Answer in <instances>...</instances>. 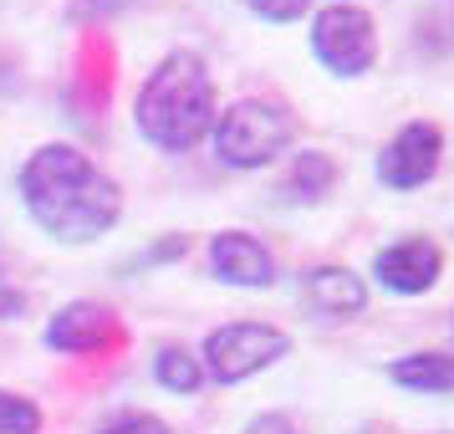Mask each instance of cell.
<instances>
[{
  "label": "cell",
  "instance_id": "1",
  "mask_svg": "<svg viewBox=\"0 0 454 434\" xmlns=\"http://www.w3.org/2000/svg\"><path fill=\"white\" fill-rule=\"evenodd\" d=\"M26 220L57 246H92L123 220V189L77 144H42L16 169Z\"/></svg>",
  "mask_w": 454,
  "mask_h": 434
},
{
  "label": "cell",
  "instance_id": "2",
  "mask_svg": "<svg viewBox=\"0 0 454 434\" xmlns=\"http://www.w3.org/2000/svg\"><path fill=\"white\" fill-rule=\"evenodd\" d=\"M220 113L215 77L200 51H168L164 62H153L133 98V128L148 148L159 154H189L209 138Z\"/></svg>",
  "mask_w": 454,
  "mask_h": 434
},
{
  "label": "cell",
  "instance_id": "3",
  "mask_svg": "<svg viewBox=\"0 0 454 434\" xmlns=\"http://www.w3.org/2000/svg\"><path fill=\"white\" fill-rule=\"evenodd\" d=\"M291 138H296V118L276 98H235L215 113V128H209L215 159L225 169H240V174L276 164L291 148Z\"/></svg>",
  "mask_w": 454,
  "mask_h": 434
},
{
  "label": "cell",
  "instance_id": "4",
  "mask_svg": "<svg viewBox=\"0 0 454 434\" xmlns=\"http://www.w3.org/2000/svg\"><path fill=\"white\" fill-rule=\"evenodd\" d=\"M311 57L327 67L332 77H368L378 62V21H372L368 5H348V0H332L322 11H311Z\"/></svg>",
  "mask_w": 454,
  "mask_h": 434
},
{
  "label": "cell",
  "instance_id": "5",
  "mask_svg": "<svg viewBox=\"0 0 454 434\" xmlns=\"http://www.w3.org/2000/svg\"><path fill=\"white\" fill-rule=\"evenodd\" d=\"M291 352V332L270 327V322H225L205 337L200 348V363H205V378L220 383V389H235L255 373L276 368Z\"/></svg>",
  "mask_w": 454,
  "mask_h": 434
},
{
  "label": "cell",
  "instance_id": "6",
  "mask_svg": "<svg viewBox=\"0 0 454 434\" xmlns=\"http://www.w3.org/2000/svg\"><path fill=\"white\" fill-rule=\"evenodd\" d=\"M444 164V128L429 123V118H409V123L393 133L388 144L378 148V185L383 189H398V194H409V189H424L439 174Z\"/></svg>",
  "mask_w": 454,
  "mask_h": 434
},
{
  "label": "cell",
  "instance_id": "7",
  "mask_svg": "<svg viewBox=\"0 0 454 434\" xmlns=\"http://www.w3.org/2000/svg\"><path fill=\"white\" fill-rule=\"evenodd\" d=\"M123 337V317L103 302H67L42 327V343L62 358H98V352H113Z\"/></svg>",
  "mask_w": 454,
  "mask_h": 434
},
{
  "label": "cell",
  "instance_id": "8",
  "mask_svg": "<svg viewBox=\"0 0 454 434\" xmlns=\"http://www.w3.org/2000/svg\"><path fill=\"white\" fill-rule=\"evenodd\" d=\"M444 276V250L429 235H398L372 256V281L393 296H424Z\"/></svg>",
  "mask_w": 454,
  "mask_h": 434
},
{
  "label": "cell",
  "instance_id": "9",
  "mask_svg": "<svg viewBox=\"0 0 454 434\" xmlns=\"http://www.w3.org/2000/svg\"><path fill=\"white\" fill-rule=\"evenodd\" d=\"M205 261H209V276L220 287H235V291H266L276 287V256L261 235L250 230H215L205 246Z\"/></svg>",
  "mask_w": 454,
  "mask_h": 434
},
{
  "label": "cell",
  "instance_id": "10",
  "mask_svg": "<svg viewBox=\"0 0 454 434\" xmlns=\"http://www.w3.org/2000/svg\"><path fill=\"white\" fill-rule=\"evenodd\" d=\"M301 302H307L317 317H327V322H352V317L368 312V281L352 266L322 261V266L301 271Z\"/></svg>",
  "mask_w": 454,
  "mask_h": 434
},
{
  "label": "cell",
  "instance_id": "11",
  "mask_svg": "<svg viewBox=\"0 0 454 434\" xmlns=\"http://www.w3.org/2000/svg\"><path fill=\"white\" fill-rule=\"evenodd\" d=\"M388 383L424 393V398H444V393H454V352H439V348L403 352V358L388 363Z\"/></svg>",
  "mask_w": 454,
  "mask_h": 434
},
{
  "label": "cell",
  "instance_id": "12",
  "mask_svg": "<svg viewBox=\"0 0 454 434\" xmlns=\"http://www.w3.org/2000/svg\"><path fill=\"white\" fill-rule=\"evenodd\" d=\"M332 185H337V159L322 154V148H296L291 164H286V174H281V194L296 200V205H317V200H327Z\"/></svg>",
  "mask_w": 454,
  "mask_h": 434
},
{
  "label": "cell",
  "instance_id": "13",
  "mask_svg": "<svg viewBox=\"0 0 454 434\" xmlns=\"http://www.w3.org/2000/svg\"><path fill=\"white\" fill-rule=\"evenodd\" d=\"M153 383L168 393H179V398H189V393L205 389V363H200V352H189L184 343H168V348L153 352Z\"/></svg>",
  "mask_w": 454,
  "mask_h": 434
},
{
  "label": "cell",
  "instance_id": "14",
  "mask_svg": "<svg viewBox=\"0 0 454 434\" xmlns=\"http://www.w3.org/2000/svg\"><path fill=\"white\" fill-rule=\"evenodd\" d=\"M46 414L36 398H26L16 389H0V434H42Z\"/></svg>",
  "mask_w": 454,
  "mask_h": 434
},
{
  "label": "cell",
  "instance_id": "15",
  "mask_svg": "<svg viewBox=\"0 0 454 434\" xmlns=\"http://www.w3.org/2000/svg\"><path fill=\"white\" fill-rule=\"evenodd\" d=\"M98 434H174V430H168L159 414H148V409H123V414H113Z\"/></svg>",
  "mask_w": 454,
  "mask_h": 434
},
{
  "label": "cell",
  "instance_id": "16",
  "mask_svg": "<svg viewBox=\"0 0 454 434\" xmlns=\"http://www.w3.org/2000/svg\"><path fill=\"white\" fill-rule=\"evenodd\" d=\"M246 5L270 26H291V21H301V16L311 11V0H246Z\"/></svg>",
  "mask_w": 454,
  "mask_h": 434
},
{
  "label": "cell",
  "instance_id": "17",
  "mask_svg": "<svg viewBox=\"0 0 454 434\" xmlns=\"http://www.w3.org/2000/svg\"><path fill=\"white\" fill-rule=\"evenodd\" d=\"M26 302H31V296H26V287L5 266H0V322H16V317H26Z\"/></svg>",
  "mask_w": 454,
  "mask_h": 434
},
{
  "label": "cell",
  "instance_id": "18",
  "mask_svg": "<svg viewBox=\"0 0 454 434\" xmlns=\"http://www.w3.org/2000/svg\"><path fill=\"white\" fill-rule=\"evenodd\" d=\"M240 434H301V424L291 419V414H281V409H270V414H255Z\"/></svg>",
  "mask_w": 454,
  "mask_h": 434
},
{
  "label": "cell",
  "instance_id": "19",
  "mask_svg": "<svg viewBox=\"0 0 454 434\" xmlns=\"http://www.w3.org/2000/svg\"><path fill=\"white\" fill-rule=\"evenodd\" d=\"M189 250V235H168V241H159V246H148L144 256H138V266H159V261H179Z\"/></svg>",
  "mask_w": 454,
  "mask_h": 434
},
{
  "label": "cell",
  "instance_id": "20",
  "mask_svg": "<svg viewBox=\"0 0 454 434\" xmlns=\"http://www.w3.org/2000/svg\"><path fill=\"white\" fill-rule=\"evenodd\" d=\"M327 5H332V0H327ZM348 5H363V0H348Z\"/></svg>",
  "mask_w": 454,
  "mask_h": 434
}]
</instances>
